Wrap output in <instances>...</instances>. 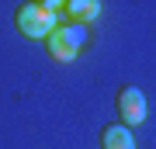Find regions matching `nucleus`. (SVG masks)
Segmentation results:
<instances>
[{
  "mask_svg": "<svg viewBox=\"0 0 156 149\" xmlns=\"http://www.w3.org/2000/svg\"><path fill=\"white\" fill-rule=\"evenodd\" d=\"M101 146L104 149H135V135L125 125H108L101 132Z\"/></svg>",
  "mask_w": 156,
  "mask_h": 149,
  "instance_id": "20e7f679",
  "label": "nucleus"
},
{
  "mask_svg": "<svg viewBox=\"0 0 156 149\" xmlns=\"http://www.w3.org/2000/svg\"><path fill=\"white\" fill-rule=\"evenodd\" d=\"M56 14L45 11V4H21L17 7V31L24 38H49L56 31Z\"/></svg>",
  "mask_w": 156,
  "mask_h": 149,
  "instance_id": "f03ea898",
  "label": "nucleus"
},
{
  "mask_svg": "<svg viewBox=\"0 0 156 149\" xmlns=\"http://www.w3.org/2000/svg\"><path fill=\"white\" fill-rule=\"evenodd\" d=\"M66 14L76 24H87V21H94V17L101 14V4H97V0H69V4H66Z\"/></svg>",
  "mask_w": 156,
  "mask_h": 149,
  "instance_id": "39448f33",
  "label": "nucleus"
},
{
  "mask_svg": "<svg viewBox=\"0 0 156 149\" xmlns=\"http://www.w3.org/2000/svg\"><path fill=\"white\" fill-rule=\"evenodd\" d=\"M83 45H87V24H76V21H62L49 35V55L59 62H73Z\"/></svg>",
  "mask_w": 156,
  "mask_h": 149,
  "instance_id": "f257e3e1",
  "label": "nucleus"
},
{
  "mask_svg": "<svg viewBox=\"0 0 156 149\" xmlns=\"http://www.w3.org/2000/svg\"><path fill=\"white\" fill-rule=\"evenodd\" d=\"M118 111H122V122L125 128H135L146 122V94L139 87H122V94H118Z\"/></svg>",
  "mask_w": 156,
  "mask_h": 149,
  "instance_id": "7ed1b4c3",
  "label": "nucleus"
}]
</instances>
